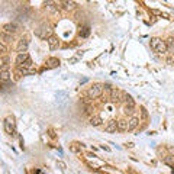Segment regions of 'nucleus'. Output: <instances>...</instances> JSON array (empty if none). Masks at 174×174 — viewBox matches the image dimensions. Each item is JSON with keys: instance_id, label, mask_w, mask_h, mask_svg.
I'll return each instance as SVG.
<instances>
[{"instance_id": "obj_22", "label": "nucleus", "mask_w": 174, "mask_h": 174, "mask_svg": "<svg viewBox=\"0 0 174 174\" xmlns=\"http://www.w3.org/2000/svg\"><path fill=\"white\" fill-rule=\"evenodd\" d=\"M139 111H141V116H142V119H145V120H147V119H148V116H149L148 115V111H147L144 106H141Z\"/></svg>"}, {"instance_id": "obj_1", "label": "nucleus", "mask_w": 174, "mask_h": 174, "mask_svg": "<svg viewBox=\"0 0 174 174\" xmlns=\"http://www.w3.org/2000/svg\"><path fill=\"white\" fill-rule=\"evenodd\" d=\"M151 49L158 54H166L168 51L166 41H162L161 38H151Z\"/></svg>"}, {"instance_id": "obj_28", "label": "nucleus", "mask_w": 174, "mask_h": 174, "mask_svg": "<svg viewBox=\"0 0 174 174\" xmlns=\"http://www.w3.org/2000/svg\"><path fill=\"white\" fill-rule=\"evenodd\" d=\"M102 149H105V151H111V149H109V147H105V145H102Z\"/></svg>"}, {"instance_id": "obj_9", "label": "nucleus", "mask_w": 174, "mask_h": 174, "mask_svg": "<svg viewBox=\"0 0 174 174\" xmlns=\"http://www.w3.org/2000/svg\"><path fill=\"white\" fill-rule=\"evenodd\" d=\"M105 131L109 132V134H112V132H116V131H118V120H115V119L109 120V122L106 123V126H105Z\"/></svg>"}, {"instance_id": "obj_20", "label": "nucleus", "mask_w": 174, "mask_h": 174, "mask_svg": "<svg viewBox=\"0 0 174 174\" xmlns=\"http://www.w3.org/2000/svg\"><path fill=\"white\" fill-rule=\"evenodd\" d=\"M164 162L168 164L170 167H174V155H167V157H164Z\"/></svg>"}, {"instance_id": "obj_19", "label": "nucleus", "mask_w": 174, "mask_h": 174, "mask_svg": "<svg viewBox=\"0 0 174 174\" xmlns=\"http://www.w3.org/2000/svg\"><path fill=\"white\" fill-rule=\"evenodd\" d=\"M10 78H12V77H10V73L9 71H2L0 73V80H2V83H7Z\"/></svg>"}, {"instance_id": "obj_18", "label": "nucleus", "mask_w": 174, "mask_h": 174, "mask_svg": "<svg viewBox=\"0 0 174 174\" xmlns=\"http://www.w3.org/2000/svg\"><path fill=\"white\" fill-rule=\"evenodd\" d=\"M81 148H83V144H78V142H73L70 145V151L71 153H78V151H81Z\"/></svg>"}, {"instance_id": "obj_7", "label": "nucleus", "mask_w": 174, "mask_h": 174, "mask_svg": "<svg viewBox=\"0 0 174 174\" xmlns=\"http://www.w3.org/2000/svg\"><path fill=\"white\" fill-rule=\"evenodd\" d=\"M122 94H123V92H120V90H118V89H113V92H112V94H111V102L120 103L122 102Z\"/></svg>"}, {"instance_id": "obj_4", "label": "nucleus", "mask_w": 174, "mask_h": 174, "mask_svg": "<svg viewBox=\"0 0 174 174\" xmlns=\"http://www.w3.org/2000/svg\"><path fill=\"white\" fill-rule=\"evenodd\" d=\"M35 34L38 35L39 38H42V39H49L52 36V29L49 28V26L44 25V26H39Z\"/></svg>"}, {"instance_id": "obj_16", "label": "nucleus", "mask_w": 174, "mask_h": 174, "mask_svg": "<svg viewBox=\"0 0 174 174\" xmlns=\"http://www.w3.org/2000/svg\"><path fill=\"white\" fill-rule=\"evenodd\" d=\"M2 41H3V44H10V42L15 41V36H13V35L3 34V32H2Z\"/></svg>"}, {"instance_id": "obj_17", "label": "nucleus", "mask_w": 174, "mask_h": 174, "mask_svg": "<svg viewBox=\"0 0 174 174\" xmlns=\"http://www.w3.org/2000/svg\"><path fill=\"white\" fill-rule=\"evenodd\" d=\"M78 35H80L81 38H87V36L90 35V28H89V26H83V28H80Z\"/></svg>"}, {"instance_id": "obj_8", "label": "nucleus", "mask_w": 174, "mask_h": 174, "mask_svg": "<svg viewBox=\"0 0 174 174\" xmlns=\"http://www.w3.org/2000/svg\"><path fill=\"white\" fill-rule=\"evenodd\" d=\"M47 42H48V47H49V49H57V48L59 47V39L58 36H55V35H52L49 39H47Z\"/></svg>"}, {"instance_id": "obj_12", "label": "nucleus", "mask_w": 174, "mask_h": 174, "mask_svg": "<svg viewBox=\"0 0 174 174\" xmlns=\"http://www.w3.org/2000/svg\"><path fill=\"white\" fill-rule=\"evenodd\" d=\"M59 65V59L55 57H51V58L47 59V68H57Z\"/></svg>"}, {"instance_id": "obj_27", "label": "nucleus", "mask_w": 174, "mask_h": 174, "mask_svg": "<svg viewBox=\"0 0 174 174\" xmlns=\"http://www.w3.org/2000/svg\"><path fill=\"white\" fill-rule=\"evenodd\" d=\"M167 63L170 64V65H173V64H174V59L173 58H168V59H167Z\"/></svg>"}, {"instance_id": "obj_5", "label": "nucleus", "mask_w": 174, "mask_h": 174, "mask_svg": "<svg viewBox=\"0 0 174 174\" xmlns=\"http://www.w3.org/2000/svg\"><path fill=\"white\" fill-rule=\"evenodd\" d=\"M16 32H17V25L16 23H6V25H3V34L15 35Z\"/></svg>"}, {"instance_id": "obj_21", "label": "nucleus", "mask_w": 174, "mask_h": 174, "mask_svg": "<svg viewBox=\"0 0 174 174\" xmlns=\"http://www.w3.org/2000/svg\"><path fill=\"white\" fill-rule=\"evenodd\" d=\"M166 44H167V48H168V51H173L174 49V38H168L166 41Z\"/></svg>"}, {"instance_id": "obj_14", "label": "nucleus", "mask_w": 174, "mask_h": 174, "mask_svg": "<svg viewBox=\"0 0 174 174\" xmlns=\"http://www.w3.org/2000/svg\"><path fill=\"white\" fill-rule=\"evenodd\" d=\"M61 4H63V7L65 10H68V12H73V10L77 9V4L74 2H61Z\"/></svg>"}, {"instance_id": "obj_13", "label": "nucleus", "mask_w": 174, "mask_h": 174, "mask_svg": "<svg viewBox=\"0 0 174 174\" xmlns=\"http://www.w3.org/2000/svg\"><path fill=\"white\" fill-rule=\"evenodd\" d=\"M102 123H103V119L99 115H94L90 118V125H92V126H100Z\"/></svg>"}, {"instance_id": "obj_26", "label": "nucleus", "mask_w": 174, "mask_h": 174, "mask_svg": "<svg viewBox=\"0 0 174 174\" xmlns=\"http://www.w3.org/2000/svg\"><path fill=\"white\" fill-rule=\"evenodd\" d=\"M84 113H86V115H92V113H93V106H87V107H86Z\"/></svg>"}, {"instance_id": "obj_6", "label": "nucleus", "mask_w": 174, "mask_h": 174, "mask_svg": "<svg viewBox=\"0 0 174 174\" xmlns=\"http://www.w3.org/2000/svg\"><path fill=\"white\" fill-rule=\"evenodd\" d=\"M28 47H29V41H28L26 38H22L21 41H19V44H17L16 49H17V52H19V54H23V52H26Z\"/></svg>"}, {"instance_id": "obj_24", "label": "nucleus", "mask_w": 174, "mask_h": 174, "mask_svg": "<svg viewBox=\"0 0 174 174\" xmlns=\"http://www.w3.org/2000/svg\"><path fill=\"white\" fill-rule=\"evenodd\" d=\"M0 51H2L3 55H6V52H7V48H6V45L3 42H0Z\"/></svg>"}, {"instance_id": "obj_25", "label": "nucleus", "mask_w": 174, "mask_h": 174, "mask_svg": "<svg viewBox=\"0 0 174 174\" xmlns=\"http://www.w3.org/2000/svg\"><path fill=\"white\" fill-rule=\"evenodd\" d=\"M57 166L59 167V170H65V168H67V166H65V162H63V161H57Z\"/></svg>"}, {"instance_id": "obj_11", "label": "nucleus", "mask_w": 174, "mask_h": 174, "mask_svg": "<svg viewBox=\"0 0 174 174\" xmlns=\"http://www.w3.org/2000/svg\"><path fill=\"white\" fill-rule=\"evenodd\" d=\"M138 125H139V118L132 116V118L128 120V131H134L135 128H138Z\"/></svg>"}, {"instance_id": "obj_15", "label": "nucleus", "mask_w": 174, "mask_h": 174, "mask_svg": "<svg viewBox=\"0 0 174 174\" xmlns=\"http://www.w3.org/2000/svg\"><path fill=\"white\" fill-rule=\"evenodd\" d=\"M118 131H120V132L128 131V120H125V119H119L118 120Z\"/></svg>"}, {"instance_id": "obj_3", "label": "nucleus", "mask_w": 174, "mask_h": 174, "mask_svg": "<svg viewBox=\"0 0 174 174\" xmlns=\"http://www.w3.org/2000/svg\"><path fill=\"white\" fill-rule=\"evenodd\" d=\"M4 131H6V134H9V135H15L16 134V123H15V118L13 116H6V119H4Z\"/></svg>"}, {"instance_id": "obj_23", "label": "nucleus", "mask_w": 174, "mask_h": 174, "mask_svg": "<svg viewBox=\"0 0 174 174\" xmlns=\"http://www.w3.org/2000/svg\"><path fill=\"white\" fill-rule=\"evenodd\" d=\"M0 63H2V67H7L9 65V57L7 55H3L2 59H0Z\"/></svg>"}, {"instance_id": "obj_10", "label": "nucleus", "mask_w": 174, "mask_h": 174, "mask_svg": "<svg viewBox=\"0 0 174 174\" xmlns=\"http://www.w3.org/2000/svg\"><path fill=\"white\" fill-rule=\"evenodd\" d=\"M28 59H29V55H28V52H23V54H17L16 59H15V63H16L17 67H21V65H23V64H25Z\"/></svg>"}, {"instance_id": "obj_2", "label": "nucleus", "mask_w": 174, "mask_h": 174, "mask_svg": "<svg viewBox=\"0 0 174 174\" xmlns=\"http://www.w3.org/2000/svg\"><path fill=\"white\" fill-rule=\"evenodd\" d=\"M103 90H105V84H102V83H96V84H93L92 87H89V90H87V96H89L90 99H97L103 94Z\"/></svg>"}]
</instances>
